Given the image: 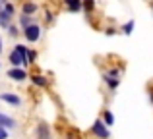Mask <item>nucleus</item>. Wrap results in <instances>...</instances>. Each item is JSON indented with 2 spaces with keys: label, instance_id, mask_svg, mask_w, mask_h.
I'll list each match as a JSON object with an SVG mask.
<instances>
[{
  "label": "nucleus",
  "instance_id": "1",
  "mask_svg": "<svg viewBox=\"0 0 153 139\" xmlns=\"http://www.w3.org/2000/svg\"><path fill=\"white\" fill-rule=\"evenodd\" d=\"M91 133H93L97 139H108L111 137V129H108V126L103 122V118L95 120V124L91 126Z\"/></svg>",
  "mask_w": 153,
  "mask_h": 139
},
{
  "label": "nucleus",
  "instance_id": "2",
  "mask_svg": "<svg viewBox=\"0 0 153 139\" xmlns=\"http://www.w3.org/2000/svg\"><path fill=\"white\" fill-rule=\"evenodd\" d=\"M22 33H23V37H25L27 43H37L39 39H41V25L35 21L33 25H29L27 29H23Z\"/></svg>",
  "mask_w": 153,
  "mask_h": 139
},
{
  "label": "nucleus",
  "instance_id": "3",
  "mask_svg": "<svg viewBox=\"0 0 153 139\" xmlns=\"http://www.w3.org/2000/svg\"><path fill=\"white\" fill-rule=\"evenodd\" d=\"M6 75L12 79V81H18V83L25 81V79L29 77V75H27V71H25V68H12V70L6 71Z\"/></svg>",
  "mask_w": 153,
  "mask_h": 139
},
{
  "label": "nucleus",
  "instance_id": "4",
  "mask_svg": "<svg viewBox=\"0 0 153 139\" xmlns=\"http://www.w3.org/2000/svg\"><path fill=\"white\" fill-rule=\"evenodd\" d=\"M66 12L70 14H78V12H83V0H62Z\"/></svg>",
  "mask_w": 153,
  "mask_h": 139
},
{
  "label": "nucleus",
  "instance_id": "5",
  "mask_svg": "<svg viewBox=\"0 0 153 139\" xmlns=\"http://www.w3.org/2000/svg\"><path fill=\"white\" fill-rule=\"evenodd\" d=\"M0 101L10 104V106H22V99L16 93H0Z\"/></svg>",
  "mask_w": 153,
  "mask_h": 139
},
{
  "label": "nucleus",
  "instance_id": "6",
  "mask_svg": "<svg viewBox=\"0 0 153 139\" xmlns=\"http://www.w3.org/2000/svg\"><path fill=\"white\" fill-rule=\"evenodd\" d=\"M35 137H37V139H51V128H49V124L39 122L37 128H35Z\"/></svg>",
  "mask_w": 153,
  "mask_h": 139
},
{
  "label": "nucleus",
  "instance_id": "7",
  "mask_svg": "<svg viewBox=\"0 0 153 139\" xmlns=\"http://www.w3.org/2000/svg\"><path fill=\"white\" fill-rule=\"evenodd\" d=\"M8 62L12 64V68H23V58H22V54H19L16 49L8 54Z\"/></svg>",
  "mask_w": 153,
  "mask_h": 139
},
{
  "label": "nucleus",
  "instance_id": "8",
  "mask_svg": "<svg viewBox=\"0 0 153 139\" xmlns=\"http://www.w3.org/2000/svg\"><path fill=\"white\" fill-rule=\"evenodd\" d=\"M37 12H39V6L33 2V0H27V2L22 4V14H25V15H35Z\"/></svg>",
  "mask_w": 153,
  "mask_h": 139
},
{
  "label": "nucleus",
  "instance_id": "9",
  "mask_svg": "<svg viewBox=\"0 0 153 139\" xmlns=\"http://www.w3.org/2000/svg\"><path fill=\"white\" fill-rule=\"evenodd\" d=\"M12 18H14V15H10L4 10V6H0V27H2V29H8V27L12 25Z\"/></svg>",
  "mask_w": 153,
  "mask_h": 139
},
{
  "label": "nucleus",
  "instance_id": "10",
  "mask_svg": "<svg viewBox=\"0 0 153 139\" xmlns=\"http://www.w3.org/2000/svg\"><path fill=\"white\" fill-rule=\"evenodd\" d=\"M33 23H35V19H33V15H25V14H22V15H19V18H18V25H19V29H27V27H29V25H33Z\"/></svg>",
  "mask_w": 153,
  "mask_h": 139
},
{
  "label": "nucleus",
  "instance_id": "11",
  "mask_svg": "<svg viewBox=\"0 0 153 139\" xmlns=\"http://www.w3.org/2000/svg\"><path fill=\"white\" fill-rule=\"evenodd\" d=\"M29 79H31V83L37 85V87H47L49 85V79H47L45 75H41V74H31Z\"/></svg>",
  "mask_w": 153,
  "mask_h": 139
},
{
  "label": "nucleus",
  "instance_id": "12",
  "mask_svg": "<svg viewBox=\"0 0 153 139\" xmlns=\"http://www.w3.org/2000/svg\"><path fill=\"white\" fill-rule=\"evenodd\" d=\"M103 81L107 83V87H108L111 91L118 89V85H120V79H118V77H111L108 74H103Z\"/></svg>",
  "mask_w": 153,
  "mask_h": 139
},
{
  "label": "nucleus",
  "instance_id": "13",
  "mask_svg": "<svg viewBox=\"0 0 153 139\" xmlns=\"http://www.w3.org/2000/svg\"><path fill=\"white\" fill-rule=\"evenodd\" d=\"M0 126H4V128H8V129H14L16 128V120L12 116H8V114L0 112Z\"/></svg>",
  "mask_w": 153,
  "mask_h": 139
},
{
  "label": "nucleus",
  "instance_id": "14",
  "mask_svg": "<svg viewBox=\"0 0 153 139\" xmlns=\"http://www.w3.org/2000/svg\"><path fill=\"white\" fill-rule=\"evenodd\" d=\"M134 29H136V21L134 19H130V21H126L122 27H120V31H122L124 35H132L134 33Z\"/></svg>",
  "mask_w": 153,
  "mask_h": 139
},
{
  "label": "nucleus",
  "instance_id": "15",
  "mask_svg": "<svg viewBox=\"0 0 153 139\" xmlns=\"http://www.w3.org/2000/svg\"><path fill=\"white\" fill-rule=\"evenodd\" d=\"M95 10V0H83V14L91 15Z\"/></svg>",
  "mask_w": 153,
  "mask_h": 139
},
{
  "label": "nucleus",
  "instance_id": "16",
  "mask_svg": "<svg viewBox=\"0 0 153 139\" xmlns=\"http://www.w3.org/2000/svg\"><path fill=\"white\" fill-rule=\"evenodd\" d=\"M103 122L108 126V128H111V126L114 124V116H112L111 110H105V112H103Z\"/></svg>",
  "mask_w": 153,
  "mask_h": 139
},
{
  "label": "nucleus",
  "instance_id": "17",
  "mask_svg": "<svg viewBox=\"0 0 153 139\" xmlns=\"http://www.w3.org/2000/svg\"><path fill=\"white\" fill-rule=\"evenodd\" d=\"M4 10H6V12H8L10 15H16V6H14V4L6 2V4H4Z\"/></svg>",
  "mask_w": 153,
  "mask_h": 139
},
{
  "label": "nucleus",
  "instance_id": "18",
  "mask_svg": "<svg viewBox=\"0 0 153 139\" xmlns=\"http://www.w3.org/2000/svg\"><path fill=\"white\" fill-rule=\"evenodd\" d=\"M107 74L111 75V77H120V74H122V70H120V68H111V70L107 71Z\"/></svg>",
  "mask_w": 153,
  "mask_h": 139
},
{
  "label": "nucleus",
  "instance_id": "19",
  "mask_svg": "<svg viewBox=\"0 0 153 139\" xmlns=\"http://www.w3.org/2000/svg\"><path fill=\"white\" fill-rule=\"evenodd\" d=\"M52 21H54V14L47 10V12H45V23H52Z\"/></svg>",
  "mask_w": 153,
  "mask_h": 139
},
{
  "label": "nucleus",
  "instance_id": "20",
  "mask_svg": "<svg viewBox=\"0 0 153 139\" xmlns=\"http://www.w3.org/2000/svg\"><path fill=\"white\" fill-rule=\"evenodd\" d=\"M18 33H19V31H18V27H16V25H10V27H8V35H10V37H16Z\"/></svg>",
  "mask_w": 153,
  "mask_h": 139
},
{
  "label": "nucleus",
  "instance_id": "21",
  "mask_svg": "<svg viewBox=\"0 0 153 139\" xmlns=\"http://www.w3.org/2000/svg\"><path fill=\"white\" fill-rule=\"evenodd\" d=\"M8 128H4V126H0V139H8Z\"/></svg>",
  "mask_w": 153,
  "mask_h": 139
},
{
  "label": "nucleus",
  "instance_id": "22",
  "mask_svg": "<svg viewBox=\"0 0 153 139\" xmlns=\"http://www.w3.org/2000/svg\"><path fill=\"white\" fill-rule=\"evenodd\" d=\"M37 60V50H33V49H29V62L33 64V62Z\"/></svg>",
  "mask_w": 153,
  "mask_h": 139
},
{
  "label": "nucleus",
  "instance_id": "23",
  "mask_svg": "<svg viewBox=\"0 0 153 139\" xmlns=\"http://www.w3.org/2000/svg\"><path fill=\"white\" fill-rule=\"evenodd\" d=\"M105 33H107V35H114V33H116V29H112V27H108V29L105 31Z\"/></svg>",
  "mask_w": 153,
  "mask_h": 139
},
{
  "label": "nucleus",
  "instance_id": "24",
  "mask_svg": "<svg viewBox=\"0 0 153 139\" xmlns=\"http://www.w3.org/2000/svg\"><path fill=\"white\" fill-rule=\"evenodd\" d=\"M2 50H4V43H2V37H0V54H2Z\"/></svg>",
  "mask_w": 153,
  "mask_h": 139
},
{
  "label": "nucleus",
  "instance_id": "25",
  "mask_svg": "<svg viewBox=\"0 0 153 139\" xmlns=\"http://www.w3.org/2000/svg\"><path fill=\"white\" fill-rule=\"evenodd\" d=\"M149 101H151V104H153V89H149Z\"/></svg>",
  "mask_w": 153,
  "mask_h": 139
},
{
  "label": "nucleus",
  "instance_id": "26",
  "mask_svg": "<svg viewBox=\"0 0 153 139\" xmlns=\"http://www.w3.org/2000/svg\"><path fill=\"white\" fill-rule=\"evenodd\" d=\"M8 2V0H0V6H4V4H6Z\"/></svg>",
  "mask_w": 153,
  "mask_h": 139
},
{
  "label": "nucleus",
  "instance_id": "27",
  "mask_svg": "<svg viewBox=\"0 0 153 139\" xmlns=\"http://www.w3.org/2000/svg\"><path fill=\"white\" fill-rule=\"evenodd\" d=\"M151 12H153V4H151Z\"/></svg>",
  "mask_w": 153,
  "mask_h": 139
},
{
  "label": "nucleus",
  "instance_id": "28",
  "mask_svg": "<svg viewBox=\"0 0 153 139\" xmlns=\"http://www.w3.org/2000/svg\"><path fill=\"white\" fill-rule=\"evenodd\" d=\"M0 66H2V64H0Z\"/></svg>",
  "mask_w": 153,
  "mask_h": 139
}]
</instances>
